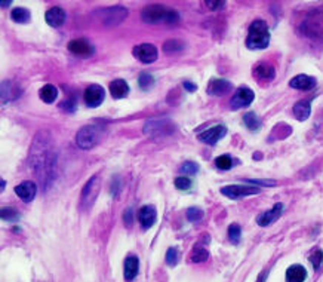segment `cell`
<instances>
[{"label": "cell", "instance_id": "1", "mask_svg": "<svg viewBox=\"0 0 323 282\" xmlns=\"http://www.w3.org/2000/svg\"><path fill=\"white\" fill-rule=\"evenodd\" d=\"M57 165V150L52 137L42 131L36 135L30 152V166L34 175L41 180L43 190H46L55 175Z\"/></svg>", "mask_w": 323, "mask_h": 282}, {"label": "cell", "instance_id": "2", "mask_svg": "<svg viewBox=\"0 0 323 282\" xmlns=\"http://www.w3.org/2000/svg\"><path fill=\"white\" fill-rule=\"evenodd\" d=\"M141 20L147 24H177L180 14L162 5H148L141 11Z\"/></svg>", "mask_w": 323, "mask_h": 282}, {"label": "cell", "instance_id": "3", "mask_svg": "<svg viewBox=\"0 0 323 282\" xmlns=\"http://www.w3.org/2000/svg\"><path fill=\"white\" fill-rule=\"evenodd\" d=\"M270 43V31L268 25L263 20L254 21L249 27L248 38H246V48L251 51L265 49Z\"/></svg>", "mask_w": 323, "mask_h": 282}, {"label": "cell", "instance_id": "4", "mask_svg": "<svg viewBox=\"0 0 323 282\" xmlns=\"http://www.w3.org/2000/svg\"><path fill=\"white\" fill-rule=\"evenodd\" d=\"M104 137V126L101 125H86L76 135V143L82 150H89L95 147Z\"/></svg>", "mask_w": 323, "mask_h": 282}, {"label": "cell", "instance_id": "5", "mask_svg": "<svg viewBox=\"0 0 323 282\" xmlns=\"http://www.w3.org/2000/svg\"><path fill=\"white\" fill-rule=\"evenodd\" d=\"M95 17L107 27L119 25L120 22L126 20L128 9L125 6H111V8H102L95 12Z\"/></svg>", "mask_w": 323, "mask_h": 282}, {"label": "cell", "instance_id": "6", "mask_svg": "<svg viewBox=\"0 0 323 282\" xmlns=\"http://www.w3.org/2000/svg\"><path fill=\"white\" fill-rule=\"evenodd\" d=\"M174 129H175L174 122H171L169 119H165V118L150 119V121L145 122V125H144V134L151 135V137H165V135H169V134L174 132Z\"/></svg>", "mask_w": 323, "mask_h": 282}, {"label": "cell", "instance_id": "7", "mask_svg": "<svg viewBox=\"0 0 323 282\" xmlns=\"http://www.w3.org/2000/svg\"><path fill=\"white\" fill-rule=\"evenodd\" d=\"M100 193V177L94 175L91 180L85 184L80 195V208L82 209H89L94 202L97 201V196Z\"/></svg>", "mask_w": 323, "mask_h": 282}, {"label": "cell", "instance_id": "8", "mask_svg": "<svg viewBox=\"0 0 323 282\" xmlns=\"http://www.w3.org/2000/svg\"><path fill=\"white\" fill-rule=\"evenodd\" d=\"M301 30L308 38H314V39L323 38V14L314 12L310 17H307L301 25Z\"/></svg>", "mask_w": 323, "mask_h": 282}, {"label": "cell", "instance_id": "9", "mask_svg": "<svg viewBox=\"0 0 323 282\" xmlns=\"http://www.w3.org/2000/svg\"><path fill=\"white\" fill-rule=\"evenodd\" d=\"M261 190L254 186H245V184H231L221 189V193L230 199H242L251 195H258Z\"/></svg>", "mask_w": 323, "mask_h": 282}, {"label": "cell", "instance_id": "10", "mask_svg": "<svg viewBox=\"0 0 323 282\" xmlns=\"http://www.w3.org/2000/svg\"><path fill=\"white\" fill-rule=\"evenodd\" d=\"M104 98H105V91H104V88H102L101 85H91V86H88L85 89L83 100H85V104L89 109L100 107Z\"/></svg>", "mask_w": 323, "mask_h": 282}, {"label": "cell", "instance_id": "11", "mask_svg": "<svg viewBox=\"0 0 323 282\" xmlns=\"http://www.w3.org/2000/svg\"><path fill=\"white\" fill-rule=\"evenodd\" d=\"M132 54L135 55V58H138L144 64H151V62H154V61L157 60V57H159L157 48L154 45H151V43L137 45L132 49Z\"/></svg>", "mask_w": 323, "mask_h": 282}, {"label": "cell", "instance_id": "12", "mask_svg": "<svg viewBox=\"0 0 323 282\" xmlns=\"http://www.w3.org/2000/svg\"><path fill=\"white\" fill-rule=\"evenodd\" d=\"M254 98H255L254 91L251 88H248V86H242V88H239L234 92L233 98L230 101L231 109L233 110H239V109H243V107H248V105H251V102L254 101Z\"/></svg>", "mask_w": 323, "mask_h": 282}, {"label": "cell", "instance_id": "13", "mask_svg": "<svg viewBox=\"0 0 323 282\" xmlns=\"http://www.w3.org/2000/svg\"><path fill=\"white\" fill-rule=\"evenodd\" d=\"M68 51L73 55H77V57H82V58H88V57L94 55L95 48L92 46L91 42H88L86 39H74V41L68 43Z\"/></svg>", "mask_w": 323, "mask_h": 282}, {"label": "cell", "instance_id": "14", "mask_svg": "<svg viewBox=\"0 0 323 282\" xmlns=\"http://www.w3.org/2000/svg\"><path fill=\"white\" fill-rule=\"evenodd\" d=\"M225 135H227V128L224 125H215V126L200 132L199 134V140L209 144V146H215Z\"/></svg>", "mask_w": 323, "mask_h": 282}, {"label": "cell", "instance_id": "15", "mask_svg": "<svg viewBox=\"0 0 323 282\" xmlns=\"http://www.w3.org/2000/svg\"><path fill=\"white\" fill-rule=\"evenodd\" d=\"M157 220V209L153 205H145L142 206L138 213V222L141 224L144 230H148L154 226V223Z\"/></svg>", "mask_w": 323, "mask_h": 282}, {"label": "cell", "instance_id": "16", "mask_svg": "<svg viewBox=\"0 0 323 282\" xmlns=\"http://www.w3.org/2000/svg\"><path fill=\"white\" fill-rule=\"evenodd\" d=\"M283 213V203H276L270 211H265V213H261L258 217H257V223L258 226L261 227H265V226H270L271 223L277 222L280 219Z\"/></svg>", "mask_w": 323, "mask_h": 282}, {"label": "cell", "instance_id": "17", "mask_svg": "<svg viewBox=\"0 0 323 282\" xmlns=\"http://www.w3.org/2000/svg\"><path fill=\"white\" fill-rule=\"evenodd\" d=\"M15 193L22 202H31L37 195V186L33 182H22L15 187Z\"/></svg>", "mask_w": 323, "mask_h": 282}, {"label": "cell", "instance_id": "18", "mask_svg": "<svg viewBox=\"0 0 323 282\" xmlns=\"http://www.w3.org/2000/svg\"><path fill=\"white\" fill-rule=\"evenodd\" d=\"M65 18H67L65 11L60 6H54L49 11H46V14H45V20L48 22V25H51L54 28L61 27L65 22Z\"/></svg>", "mask_w": 323, "mask_h": 282}, {"label": "cell", "instance_id": "19", "mask_svg": "<svg viewBox=\"0 0 323 282\" xmlns=\"http://www.w3.org/2000/svg\"><path fill=\"white\" fill-rule=\"evenodd\" d=\"M231 88H233V85L227 79H212L209 82L208 92L214 97H222V95L228 94Z\"/></svg>", "mask_w": 323, "mask_h": 282}, {"label": "cell", "instance_id": "20", "mask_svg": "<svg viewBox=\"0 0 323 282\" xmlns=\"http://www.w3.org/2000/svg\"><path fill=\"white\" fill-rule=\"evenodd\" d=\"M289 86L294 89H300V91H310L316 86V79L311 76H307V75H298L289 82Z\"/></svg>", "mask_w": 323, "mask_h": 282}, {"label": "cell", "instance_id": "21", "mask_svg": "<svg viewBox=\"0 0 323 282\" xmlns=\"http://www.w3.org/2000/svg\"><path fill=\"white\" fill-rule=\"evenodd\" d=\"M138 270H140V260L137 256H129L126 257L125 260V279L126 281H134L138 275Z\"/></svg>", "mask_w": 323, "mask_h": 282}, {"label": "cell", "instance_id": "22", "mask_svg": "<svg viewBox=\"0 0 323 282\" xmlns=\"http://www.w3.org/2000/svg\"><path fill=\"white\" fill-rule=\"evenodd\" d=\"M307 279V270L301 264H292L286 270V282H304Z\"/></svg>", "mask_w": 323, "mask_h": 282}, {"label": "cell", "instance_id": "23", "mask_svg": "<svg viewBox=\"0 0 323 282\" xmlns=\"http://www.w3.org/2000/svg\"><path fill=\"white\" fill-rule=\"evenodd\" d=\"M110 92H111V97L116 100L125 98L129 94V85L123 79H116L110 83Z\"/></svg>", "mask_w": 323, "mask_h": 282}, {"label": "cell", "instance_id": "24", "mask_svg": "<svg viewBox=\"0 0 323 282\" xmlns=\"http://www.w3.org/2000/svg\"><path fill=\"white\" fill-rule=\"evenodd\" d=\"M310 113H311V104L307 100L298 101L294 105V115L298 121H307L310 118Z\"/></svg>", "mask_w": 323, "mask_h": 282}, {"label": "cell", "instance_id": "25", "mask_svg": "<svg viewBox=\"0 0 323 282\" xmlns=\"http://www.w3.org/2000/svg\"><path fill=\"white\" fill-rule=\"evenodd\" d=\"M254 75H255L258 79H268V81H270V79L274 78L276 72H274V67H273V65L261 62V64H258V65L255 67Z\"/></svg>", "mask_w": 323, "mask_h": 282}, {"label": "cell", "instance_id": "26", "mask_svg": "<svg viewBox=\"0 0 323 282\" xmlns=\"http://www.w3.org/2000/svg\"><path fill=\"white\" fill-rule=\"evenodd\" d=\"M39 95H41V98L45 101L46 104H51V102H54V101L57 100V97H58V89H57L54 85H45L41 89Z\"/></svg>", "mask_w": 323, "mask_h": 282}, {"label": "cell", "instance_id": "27", "mask_svg": "<svg viewBox=\"0 0 323 282\" xmlns=\"http://www.w3.org/2000/svg\"><path fill=\"white\" fill-rule=\"evenodd\" d=\"M11 18L18 24H27L31 18V14L25 8H14L11 12Z\"/></svg>", "mask_w": 323, "mask_h": 282}, {"label": "cell", "instance_id": "28", "mask_svg": "<svg viewBox=\"0 0 323 282\" xmlns=\"http://www.w3.org/2000/svg\"><path fill=\"white\" fill-rule=\"evenodd\" d=\"M243 122H245V125L248 126L249 131L257 132V131H260V128H261V121H260V118H258L255 113H246V115L243 116Z\"/></svg>", "mask_w": 323, "mask_h": 282}, {"label": "cell", "instance_id": "29", "mask_svg": "<svg viewBox=\"0 0 323 282\" xmlns=\"http://www.w3.org/2000/svg\"><path fill=\"white\" fill-rule=\"evenodd\" d=\"M20 219L21 214L17 209H14V208H11V206H3V208H2V220H3V222L15 223L18 222Z\"/></svg>", "mask_w": 323, "mask_h": 282}, {"label": "cell", "instance_id": "30", "mask_svg": "<svg viewBox=\"0 0 323 282\" xmlns=\"http://www.w3.org/2000/svg\"><path fill=\"white\" fill-rule=\"evenodd\" d=\"M182 49H184V43L181 41H177V39H172V41H168L163 43V52H166V54L181 52Z\"/></svg>", "mask_w": 323, "mask_h": 282}, {"label": "cell", "instance_id": "31", "mask_svg": "<svg viewBox=\"0 0 323 282\" xmlns=\"http://www.w3.org/2000/svg\"><path fill=\"white\" fill-rule=\"evenodd\" d=\"M208 257H209L208 250H206V248H203V246H200V245H197V246L191 251V262L203 263L208 260Z\"/></svg>", "mask_w": 323, "mask_h": 282}, {"label": "cell", "instance_id": "32", "mask_svg": "<svg viewBox=\"0 0 323 282\" xmlns=\"http://www.w3.org/2000/svg\"><path fill=\"white\" fill-rule=\"evenodd\" d=\"M240 238H242V229L239 224H231L228 227V239L233 242L234 245H237L240 242Z\"/></svg>", "mask_w": 323, "mask_h": 282}, {"label": "cell", "instance_id": "33", "mask_svg": "<svg viewBox=\"0 0 323 282\" xmlns=\"http://www.w3.org/2000/svg\"><path fill=\"white\" fill-rule=\"evenodd\" d=\"M138 85H140V88L141 89H150L153 85H154V78L150 75V73H147V72H142L141 75L138 76Z\"/></svg>", "mask_w": 323, "mask_h": 282}, {"label": "cell", "instance_id": "34", "mask_svg": "<svg viewBox=\"0 0 323 282\" xmlns=\"http://www.w3.org/2000/svg\"><path fill=\"white\" fill-rule=\"evenodd\" d=\"M215 165H217L218 169L227 171V169L233 168V159H231V156H228V155H222V156H218V158L215 159Z\"/></svg>", "mask_w": 323, "mask_h": 282}, {"label": "cell", "instance_id": "35", "mask_svg": "<svg viewBox=\"0 0 323 282\" xmlns=\"http://www.w3.org/2000/svg\"><path fill=\"white\" fill-rule=\"evenodd\" d=\"M203 216H205V213H203V209L200 208H188V211H187V219H188V222H200L203 219Z\"/></svg>", "mask_w": 323, "mask_h": 282}, {"label": "cell", "instance_id": "36", "mask_svg": "<svg viewBox=\"0 0 323 282\" xmlns=\"http://www.w3.org/2000/svg\"><path fill=\"white\" fill-rule=\"evenodd\" d=\"M181 172L182 174H187V175H194L199 172V165L196 162H185L181 166Z\"/></svg>", "mask_w": 323, "mask_h": 282}, {"label": "cell", "instance_id": "37", "mask_svg": "<svg viewBox=\"0 0 323 282\" xmlns=\"http://www.w3.org/2000/svg\"><path fill=\"white\" fill-rule=\"evenodd\" d=\"M166 263L169 264V266H177V263H178V251H177V248H169L168 251H166Z\"/></svg>", "mask_w": 323, "mask_h": 282}, {"label": "cell", "instance_id": "38", "mask_svg": "<svg viewBox=\"0 0 323 282\" xmlns=\"http://www.w3.org/2000/svg\"><path fill=\"white\" fill-rule=\"evenodd\" d=\"M310 262H311V264H313V267H314V269H319L320 263L323 262V251L322 250H316V251L311 254V257H310Z\"/></svg>", "mask_w": 323, "mask_h": 282}, {"label": "cell", "instance_id": "39", "mask_svg": "<svg viewBox=\"0 0 323 282\" xmlns=\"http://www.w3.org/2000/svg\"><path fill=\"white\" fill-rule=\"evenodd\" d=\"M175 187L178 190H188L191 187V180H188L187 177H178L175 179Z\"/></svg>", "mask_w": 323, "mask_h": 282}, {"label": "cell", "instance_id": "40", "mask_svg": "<svg viewBox=\"0 0 323 282\" xmlns=\"http://www.w3.org/2000/svg\"><path fill=\"white\" fill-rule=\"evenodd\" d=\"M206 6L211 8L212 11H217V9H222L225 6V2H222V0H206Z\"/></svg>", "mask_w": 323, "mask_h": 282}, {"label": "cell", "instance_id": "41", "mask_svg": "<svg viewBox=\"0 0 323 282\" xmlns=\"http://www.w3.org/2000/svg\"><path fill=\"white\" fill-rule=\"evenodd\" d=\"M76 107H77V104H76V100H74V98H68V100L64 101V104H62V109H65V110L70 112V113H73V112L76 110Z\"/></svg>", "mask_w": 323, "mask_h": 282}, {"label": "cell", "instance_id": "42", "mask_svg": "<svg viewBox=\"0 0 323 282\" xmlns=\"http://www.w3.org/2000/svg\"><path fill=\"white\" fill-rule=\"evenodd\" d=\"M122 189V182H120V177H114V183H113V186H111V193L117 198L119 196V192H120Z\"/></svg>", "mask_w": 323, "mask_h": 282}, {"label": "cell", "instance_id": "43", "mask_svg": "<svg viewBox=\"0 0 323 282\" xmlns=\"http://www.w3.org/2000/svg\"><path fill=\"white\" fill-rule=\"evenodd\" d=\"M123 222L126 223V226L129 227L132 222H134V217H132V208H128L123 214Z\"/></svg>", "mask_w": 323, "mask_h": 282}, {"label": "cell", "instance_id": "44", "mask_svg": "<svg viewBox=\"0 0 323 282\" xmlns=\"http://www.w3.org/2000/svg\"><path fill=\"white\" fill-rule=\"evenodd\" d=\"M184 88H185L188 92H194V91L197 89V86H196L194 83H191V82H184Z\"/></svg>", "mask_w": 323, "mask_h": 282}, {"label": "cell", "instance_id": "45", "mask_svg": "<svg viewBox=\"0 0 323 282\" xmlns=\"http://www.w3.org/2000/svg\"><path fill=\"white\" fill-rule=\"evenodd\" d=\"M249 183H252V184H268L270 187H273L276 184L274 182H268V180H251Z\"/></svg>", "mask_w": 323, "mask_h": 282}, {"label": "cell", "instance_id": "46", "mask_svg": "<svg viewBox=\"0 0 323 282\" xmlns=\"http://www.w3.org/2000/svg\"><path fill=\"white\" fill-rule=\"evenodd\" d=\"M11 5V2H2V8H5V6H9Z\"/></svg>", "mask_w": 323, "mask_h": 282}]
</instances>
